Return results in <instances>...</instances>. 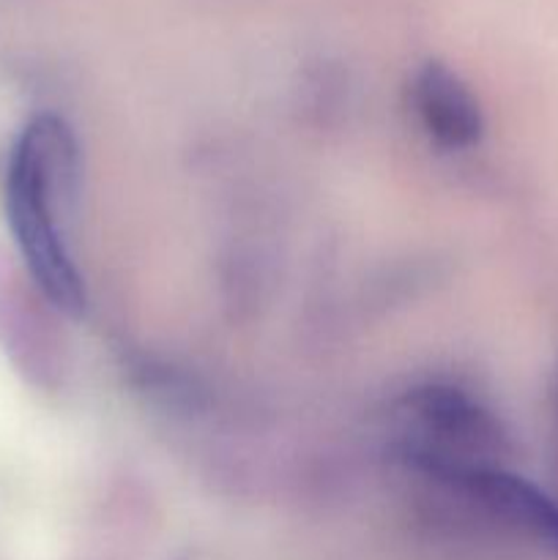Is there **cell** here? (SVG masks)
Returning a JSON list of instances; mask_svg holds the SVG:
<instances>
[{
  "instance_id": "277c9868",
  "label": "cell",
  "mask_w": 558,
  "mask_h": 560,
  "mask_svg": "<svg viewBox=\"0 0 558 560\" xmlns=\"http://www.w3.org/2000/svg\"><path fill=\"white\" fill-rule=\"evenodd\" d=\"M414 104L427 135L449 151L476 145L485 131L479 102L443 63L421 66L414 80Z\"/></svg>"
},
{
  "instance_id": "6da1fadb",
  "label": "cell",
  "mask_w": 558,
  "mask_h": 560,
  "mask_svg": "<svg viewBox=\"0 0 558 560\" xmlns=\"http://www.w3.org/2000/svg\"><path fill=\"white\" fill-rule=\"evenodd\" d=\"M77 142L55 115L22 129L5 170V213L33 282L71 317L85 310V290L66 244V213L77 189Z\"/></svg>"
},
{
  "instance_id": "3957f363",
  "label": "cell",
  "mask_w": 558,
  "mask_h": 560,
  "mask_svg": "<svg viewBox=\"0 0 558 560\" xmlns=\"http://www.w3.org/2000/svg\"><path fill=\"white\" fill-rule=\"evenodd\" d=\"M432 476L460 485L468 495L485 503L496 517L507 520L509 525L525 530L558 552V501L531 481L496 465L443 468Z\"/></svg>"
},
{
  "instance_id": "7a4b0ae2",
  "label": "cell",
  "mask_w": 558,
  "mask_h": 560,
  "mask_svg": "<svg viewBox=\"0 0 558 560\" xmlns=\"http://www.w3.org/2000/svg\"><path fill=\"white\" fill-rule=\"evenodd\" d=\"M403 416L419 432V441L410 443L405 454L427 474L485 465L479 457L503 448V432L490 410L479 408L457 388H416L405 399Z\"/></svg>"
}]
</instances>
